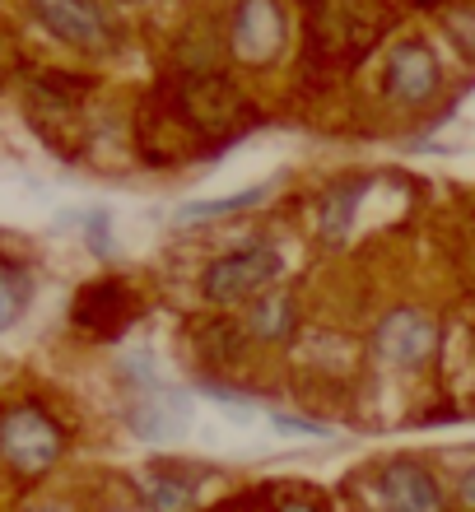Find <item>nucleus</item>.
I'll use <instances>...</instances> for the list:
<instances>
[{
  "instance_id": "nucleus-1",
  "label": "nucleus",
  "mask_w": 475,
  "mask_h": 512,
  "mask_svg": "<svg viewBox=\"0 0 475 512\" xmlns=\"http://www.w3.org/2000/svg\"><path fill=\"white\" fill-rule=\"evenodd\" d=\"M280 270H285V261L275 247H243V252L219 256L201 284L210 303H238V298H261L280 280Z\"/></svg>"
},
{
  "instance_id": "nucleus-2",
  "label": "nucleus",
  "mask_w": 475,
  "mask_h": 512,
  "mask_svg": "<svg viewBox=\"0 0 475 512\" xmlns=\"http://www.w3.org/2000/svg\"><path fill=\"white\" fill-rule=\"evenodd\" d=\"M0 452H5V461L14 471L38 475L61 457V429L42 410L24 405V410L5 415V424H0Z\"/></svg>"
},
{
  "instance_id": "nucleus-3",
  "label": "nucleus",
  "mask_w": 475,
  "mask_h": 512,
  "mask_svg": "<svg viewBox=\"0 0 475 512\" xmlns=\"http://www.w3.org/2000/svg\"><path fill=\"white\" fill-rule=\"evenodd\" d=\"M28 5H33V19L66 47H80V52L108 47V19L94 0H28Z\"/></svg>"
},
{
  "instance_id": "nucleus-4",
  "label": "nucleus",
  "mask_w": 475,
  "mask_h": 512,
  "mask_svg": "<svg viewBox=\"0 0 475 512\" xmlns=\"http://www.w3.org/2000/svg\"><path fill=\"white\" fill-rule=\"evenodd\" d=\"M285 47V14L275 0H243L233 14V52L261 66Z\"/></svg>"
},
{
  "instance_id": "nucleus-5",
  "label": "nucleus",
  "mask_w": 475,
  "mask_h": 512,
  "mask_svg": "<svg viewBox=\"0 0 475 512\" xmlns=\"http://www.w3.org/2000/svg\"><path fill=\"white\" fill-rule=\"evenodd\" d=\"M378 350H382V359H392L401 368H420L438 350V326L424 312L401 308L378 326Z\"/></svg>"
},
{
  "instance_id": "nucleus-6",
  "label": "nucleus",
  "mask_w": 475,
  "mask_h": 512,
  "mask_svg": "<svg viewBox=\"0 0 475 512\" xmlns=\"http://www.w3.org/2000/svg\"><path fill=\"white\" fill-rule=\"evenodd\" d=\"M438 89V61L420 42H401L387 61V98L396 103H429Z\"/></svg>"
},
{
  "instance_id": "nucleus-7",
  "label": "nucleus",
  "mask_w": 475,
  "mask_h": 512,
  "mask_svg": "<svg viewBox=\"0 0 475 512\" xmlns=\"http://www.w3.org/2000/svg\"><path fill=\"white\" fill-rule=\"evenodd\" d=\"M378 494L387 512H443V494L429 480V471L415 461H392L378 480Z\"/></svg>"
},
{
  "instance_id": "nucleus-8",
  "label": "nucleus",
  "mask_w": 475,
  "mask_h": 512,
  "mask_svg": "<svg viewBox=\"0 0 475 512\" xmlns=\"http://www.w3.org/2000/svg\"><path fill=\"white\" fill-rule=\"evenodd\" d=\"M191 419V401L187 396H168V391H154L131 410V429L140 438H173L177 429H187Z\"/></svg>"
},
{
  "instance_id": "nucleus-9",
  "label": "nucleus",
  "mask_w": 475,
  "mask_h": 512,
  "mask_svg": "<svg viewBox=\"0 0 475 512\" xmlns=\"http://www.w3.org/2000/svg\"><path fill=\"white\" fill-rule=\"evenodd\" d=\"M364 191H368V177H350V182H336V187H331V196H326V205H322L326 243H345V233H350L354 210L364 201Z\"/></svg>"
},
{
  "instance_id": "nucleus-10",
  "label": "nucleus",
  "mask_w": 475,
  "mask_h": 512,
  "mask_svg": "<svg viewBox=\"0 0 475 512\" xmlns=\"http://www.w3.org/2000/svg\"><path fill=\"white\" fill-rule=\"evenodd\" d=\"M247 326H252L257 340H285L289 331H294V298H289L285 289H266V294L257 298L252 317H247Z\"/></svg>"
},
{
  "instance_id": "nucleus-11",
  "label": "nucleus",
  "mask_w": 475,
  "mask_h": 512,
  "mask_svg": "<svg viewBox=\"0 0 475 512\" xmlns=\"http://www.w3.org/2000/svg\"><path fill=\"white\" fill-rule=\"evenodd\" d=\"M266 191L271 187H247V191H238V196H219V201H191V205L177 210V229L210 224V219H229V215H238V210H247V205H261L266 201Z\"/></svg>"
},
{
  "instance_id": "nucleus-12",
  "label": "nucleus",
  "mask_w": 475,
  "mask_h": 512,
  "mask_svg": "<svg viewBox=\"0 0 475 512\" xmlns=\"http://www.w3.org/2000/svg\"><path fill=\"white\" fill-rule=\"evenodd\" d=\"M145 494H150L154 512H191L196 508V480H182V475L154 471L145 480Z\"/></svg>"
},
{
  "instance_id": "nucleus-13",
  "label": "nucleus",
  "mask_w": 475,
  "mask_h": 512,
  "mask_svg": "<svg viewBox=\"0 0 475 512\" xmlns=\"http://www.w3.org/2000/svg\"><path fill=\"white\" fill-rule=\"evenodd\" d=\"M19 308H24V298L14 294L10 284L0 280V331H5V326H14V317H19Z\"/></svg>"
},
{
  "instance_id": "nucleus-14",
  "label": "nucleus",
  "mask_w": 475,
  "mask_h": 512,
  "mask_svg": "<svg viewBox=\"0 0 475 512\" xmlns=\"http://www.w3.org/2000/svg\"><path fill=\"white\" fill-rule=\"evenodd\" d=\"M275 429H285V433H303V438H326L322 424H308V419H289V415H275Z\"/></svg>"
},
{
  "instance_id": "nucleus-15",
  "label": "nucleus",
  "mask_w": 475,
  "mask_h": 512,
  "mask_svg": "<svg viewBox=\"0 0 475 512\" xmlns=\"http://www.w3.org/2000/svg\"><path fill=\"white\" fill-rule=\"evenodd\" d=\"M89 238H94V252H112V238H108V215H89Z\"/></svg>"
},
{
  "instance_id": "nucleus-16",
  "label": "nucleus",
  "mask_w": 475,
  "mask_h": 512,
  "mask_svg": "<svg viewBox=\"0 0 475 512\" xmlns=\"http://www.w3.org/2000/svg\"><path fill=\"white\" fill-rule=\"evenodd\" d=\"M457 494H462V503H466V508H475V466L462 475V485H457Z\"/></svg>"
},
{
  "instance_id": "nucleus-17",
  "label": "nucleus",
  "mask_w": 475,
  "mask_h": 512,
  "mask_svg": "<svg viewBox=\"0 0 475 512\" xmlns=\"http://www.w3.org/2000/svg\"><path fill=\"white\" fill-rule=\"evenodd\" d=\"M280 512H322L317 503H308V499H285L280 503Z\"/></svg>"
},
{
  "instance_id": "nucleus-18",
  "label": "nucleus",
  "mask_w": 475,
  "mask_h": 512,
  "mask_svg": "<svg viewBox=\"0 0 475 512\" xmlns=\"http://www.w3.org/2000/svg\"><path fill=\"white\" fill-rule=\"evenodd\" d=\"M47 512H56V508H47Z\"/></svg>"
}]
</instances>
